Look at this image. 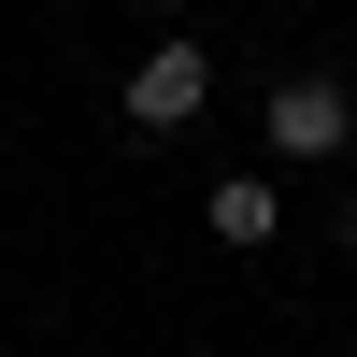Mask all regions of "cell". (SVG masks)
<instances>
[{
    "mask_svg": "<svg viewBox=\"0 0 357 357\" xmlns=\"http://www.w3.org/2000/svg\"><path fill=\"white\" fill-rule=\"evenodd\" d=\"M257 129H272V158H343V143H357V86H329V72H286L272 100H257Z\"/></svg>",
    "mask_w": 357,
    "mask_h": 357,
    "instance_id": "obj_1",
    "label": "cell"
},
{
    "mask_svg": "<svg viewBox=\"0 0 357 357\" xmlns=\"http://www.w3.org/2000/svg\"><path fill=\"white\" fill-rule=\"evenodd\" d=\"M200 100H215V57H200V43H143V72H129V129H186Z\"/></svg>",
    "mask_w": 357,
    "mask_h": 357,
    "instance_id": "obj_2",
    "label": "cell"
},
{
    "mask_svg": "<svg viewBox=\"0 0 357 357\" xmlns=\"http://www.w3.org/2000/svg\"><path fill=\"white\" fill-rule=\"evenodd\" d=\"M200 215H215V243H272V229H286V186H272V172H229Z\"/></svg>",
    "mask_w": 357,
    "mask_h": 357,
    "instance_id": "obj_3",
    "label": "cell"
}]
</instances>
